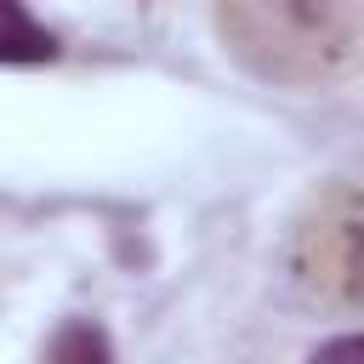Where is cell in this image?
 <instances>
[{"label": "cell", "instance_id": "obj_1", "mask_svg": "<svg viewBox=\"0 0 364 364\" xmlns=\"http://www.w3.org/2000/svg\"><path fill=\"white\" fill-rule=\"evenodd\" d=\"M216 34L267 85L364 97V6H216Z\"/></svg>", "mask_w": 364, "mask_h": 364}, {"label": "cell", "instance_id": "obj_2", "mask_svg": "<svg viewBox=\"0 0 364 364\" xmlns=\"http://www.w3.org/2000/svg\"><path fill=\"white\" fill-rule=\"evenodd\" d=\"M284 273L307 307L364 318V154L307 188L284 239Z\"/></svg>", "mask_w": 364, "mask_h": 364}, {"label": "cell", "instance_id": "obj_3", "mask_svg": "<svg viewBox=\"0 0 364 364\" xmlns=\"http://www.w3.org/2000/svg\"><path fill=\"white\" fill-rule=\"evenodd\" d=\"M313 364H364V336H341L324 353H313Z\"/></svg>", "mask_w": 364, "mask_h": 364}]
</instances>
